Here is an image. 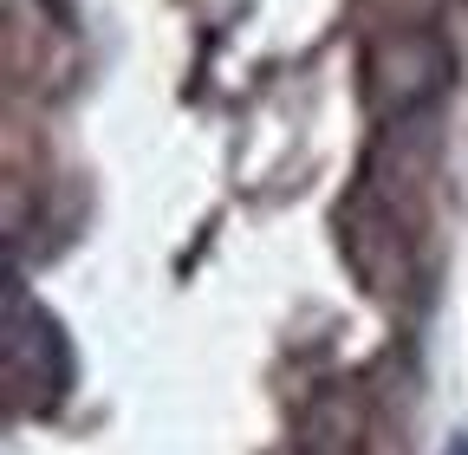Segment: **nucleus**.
Masks as SVG:
<instances>
[{"label": "nucleus", "instance_id": "obj_1", "mask_svg": "<svg viewBox=\"0 0 468 455\" xmlns=\"http://www.w3.org/2000/svg\"><path fill=\"white\" fill-rule=\"evenodd\" d=\"M7 384L20 397V410H52L72 384V352L66 332H58L39 306L27 312V300H14L7 312Z\"/></svg>", "mask_w": 468, "mask_h": 455}, {"label": "nucleus", "instance_id": "obj_2", "mask_svg": "<svg viewBox=\"0 0 468 455\" xmlns=\"http://www.w3.org/2000/svg\"><path fill=\"white\" fill-rule=\"evenodd\" d=\"M449 455H468V442H449Z\"/></svg>", "mask_w": 468, "mask_h": 455}]
</instances>
